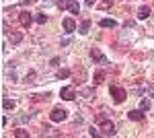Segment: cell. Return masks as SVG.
<instances>
[{
	"label": "cell",
	"mask_w": 154,
	"mask_h": 138,
	"mask_svg": "<svg viewBox=\"0 0 154 138\" xmlns=\"http://www.w3.org/2000/svg\"><path fill=\"white\" fill-rule=\"evenodd\" d=\"M35 21H37V23H39V25H43V23H45V21H48V17L39 12V14H35Z\"/></svg>",
	"instance_id": "obj_21"
},
{
	"label": "cell",
	"mask_w": 154,
	"mask_h": 138,
	"mask_svg": "<svg viewBox=\"0 0 154 138\" xmlns=\"http://www.w3.org/2000/svg\"><path fill=\"white\" fill-rule=\"evenodd\" d=\"M88 29H91V21L86 19V21H82V23H80V33L86 35V33H88Z\"/></svg>",
	"instance_id": "obj_11"
},
{
	"label": "cell",
	"mask_w": 154,
	"mask_h": 138,
	"mask_svg": "<svg viewBox=\"0 0 154 138\" xmlns=\"http://www.w3.org/2000/svg\"><path fill=\"white\" fill-rule=\"evenodd\" d=\"M70 2H72V0H58L56 4H58V8L64 11V8H68V6H70Z\"/></svg>",
	"instance_id": "obj_16"
},
{
	"label": "cell",
	"mask_w": 154,
	"mask_h": 138,
	"mask_svg": "<svg viewBox=\"0 0 154 138\" xmlns=\"http://www.w3.org/2000/svg\"><path fill=\"white\" fill-rule=\"evenodd\" d=\"M109 93H111V97H113V99H115L117 103H121V101H123V99L128 97V93L123 91V89H121L119 85H111V89H109Z\"/></svg>",
	"instance_id": "obj_1"
},
{
	"label": "cell",
	"mask_w": 154,
	"mask_h": 138,
	"mask_svg": "<svg viewBox=\"0 0 154 138\" xmlns=\"http://www.w3.org/2000/svg\"><path fill=\"white\" fill-rule=\"evenodd\" d=\"M64 29H66V33H72V31H76V23L72 21V19H64Z\"/></svg>",
	"instance_id": "obj_8"
},
{
	"label": "cell",
	"mask_w": 154,
	"mask_h": 138,
	"mask_svg": "<svg viewBox=\"0 0 154 138\" xmlns=\"http://www.w3.org/2000/svg\"><path fill=\"white\" fill-rule=\"evenodd\" d=\"M14 136H17V138H27V136H29V132H27V130H17Z\"/></svg>",
	"instance_id": "obj_22"
},
{
	"label": "cell",
	"mask_w": 154,
	"mask_h": 138,
	"mask_svg": "<svg viewBox=\"0 0 154 138\" xmlns=\"http://www.w3.org/2000/svg\"><path fill=\"white\" fill-rule=\"evenodd\" d=\"M146 93H148L150 97H154V82H150V85H146Z\"/></svg>",
	"instance_id": "obj_23"
},
{
	"label": "cell",
	"mask_w": 154,
	"mask_h": 138,
	"mask_svg": "<svg viewBox=\"0 0 154 138\" xmlns=\"http://www.w3.org/2000/svg\"><path fill=\"white\" fill-rule=\"evenodd\" d=\"M66 117H68V111H66V109H62V107L51 109V114H49V120H51V122H64Z\"/></svg>",
	"instance_id": "obj_2"
},
{
	"label": "cell",
	"mask_w": 154,
	"mask_h": 138,
	"mask_svg": "<svg viewBox=\"0 0 154 138\" xmlns=\"http://www.w3.org/2000/svg\"><path fill=\"white\" fill-rule=\"evenodd\" d=\"M45 2H48V0H45Z\"/></svg>",
	"instance_id": "obj_30"
},
{
	"label": "cell",
	"mask_w": 154,
	"mask_h": 138,
	"mask_svg": "<svg viewBox=\"0 0 154 138\" xmlns=\"http://www.w3.org/2000/svg\"><path fill=\"white\" fill-rule=\"evenodd\" d=\"M128 117H130V120H136V122H142V120H144V109H142V111L134 109V111H130V114H128Z\"/></svg>",
	"instance_id": "obj_9"
},
{
	"label": "cell",
	"mask_w": 154,
	"mask_h": 138,
	"mask_svg": "<svg viewBox=\"0 0 154 138\" xmlns=\"http://www.w3.org/2000/svg\"><path fill=\"white\" fill-rule=\"evenodd\" d=\"M25 82H35V72H33V70H29V72H27V76H25Z\"/></svg>",
	"instance_id": "obj_19"
},
{
	"label": "cell",
	"mask_w": 154,
	"mask_h": 138,
	"mask_svg": "<svg viewBox=\"0 0 154 138\" xmlns=\"http://www.w3.org/2000/svg\"><path fill=\"white\" fill-rule=\"evenodd\" d=\"M103 81H105V72H103V70L95 72V85H101Z\"/></svg>",
	"instance_id": "obj_12"
},
{
	"label": "cell",
	"mask_w": 154,
	"mask_h": 138,
	"mask_svg": "<svg viewBox=\"0 0 154 138\" xmlns=\"http://www.w3.org/2000/svg\"><path fill=\"white\" fill-rule=\"evenodd\" d=\"M88 134H91V136H101V132H97V130H95V128H91V132H88Z\"/></svg>",
	"instance_id": "obj_26"
},
{
	"label": "cell",
	"mask_w": 154,
	"mask_h": 138,
	"mask_svg": "<svg viewBox=\"0 0 154 138\" xmlns=\"http://www.w3.org/2000/svg\"><path fill=\"white\" fill-rule=\"evenodd\" d=\"M23 39V35L21 33H11V43H19Z\"/></svg>",
	"instance_id": "obj_18"
},
{
	"label": "cell",
	"mask_w": 154,
	"mask_h": 138,
	"mask_svg": "<svg viewBox=\"0 0 154 138\" xmlns=\"http://www.w3.org/2000/svg\"><path fill=\"white\" fill-rule=\"evenodd\" d=\"M148 17H150V6H140V8H138V19L144 21V19H148Z\"/></svg>",
	"instance_id": "obj_7"
},
{
	"label": "cell",
	"mask_w": 154,
	"mask_h": 138,
	"mask_svg": "<svg viewBox=\"0 0 154 138\" xmlns=\"http://www.w3.org/2000/svg\"><path fill=\"white\" fill-rule=\"evenodd\" d=\"M140 109L148 111V109H150V101H148V99H142V101H140Z\"/></svg>",
	"instance_id": "obj_20"
},
{
	"label": "cell",
	"mask_w": 154,
	"mask_h": 138,
	"mask_svg": "<svg viewBox=\"0 0 154 138\" xmlns=\"http://www.w3.org/2000/svg\"><path fill=\"white\" fill-rule=\"evenodd\" d=\"M2 109H6V111H8V109H14V101L4 99V101H2Z\"/></svg>",
	"instance_id": "obj_13"
},
{
	"label": "cell",
	"mask_w": 154,
	"mask_h": 138,
	"mask_svg": "<svg viewBox=\"0 0 154 138\" xmlns=\"http://www.w3.org/2000/svg\"><path fill=\"white\" fill-rule=\"evenodd\" d=\"M101 136H113L115 134V126H113V122H101Z\"/></svg>",
	"instance_id": "obj_3"
},
{
	"label": "cell",
	"mask_w": 154,
	"mask_h": 138,
	"mask_svg": "<svg viewBox=\"0 0 154 138\" xmlns=\"http://www.w3.org/2000/svg\"><path fill=\"white\" fill-rule=\"evenodd\" d=\"M80 93H82L84 97H91V95H93V89H82Z\"/></svg>",
	"instance_id": "obj_25"
},
{
	"label": "cell",
	"mask_w": 154,
	"mask_h": 138,
	"mask_svg": "<svg viewBox=\"0 0 154 138\" xmlns=\"http://www.w3.org/2000/svg\"><path fill=\"white\" fill-rule=\"evenodd\" d=\"M62 46H70V37H64L62 39Z\"/></svg>",
	"instance_id": "obj_27"
},
{
	"label": "cell",
	"mask_w": 154,
	"mask_h": 138,
	"mask_svg": "<svg viewBox=\"0 0 154 138\" xmlns=\"http://www.w3.org/2000/svg\"><path fill=\"white\" fill-rule=\"evenodd\" d=\"M31 21H33V17H31V14H29L27 11L19 12V23L23 25V27H29V25H31Z\"/></svg>",
	"instance_id": "obj_6"
},
{
	"label": "cell",
	"mask_w": 154,
	"mask_h": 138,
	"mask_svg": "<svg viewBox=\"0 0 154 138\" xmlns=\"http://www.w3.org/2000/svg\"><path fill=\"white\" fill-rule=\"evenodd\" d=\"M60 97L66 99V101H72V99L76 97V89H74V87H64V89L60 91Z\"/></svg>",
	"instance_id": "obj_4"
},
{
	"label": "cell",
	"mask_w": 154,
	"mask_h": 138,
	"mask_svg": "<svg viewBox=\"0 0 154 138\" xmlns=\"http://www.w3.org/2000/svg\"><path fill=\"white\" fill-rule=\"evenodd\" d=\"M86 4H91V6H93V4H95V0H86Z\"/></svg>",
	"instance_id": "obj_29"
},
{
	"label": "cell",
	"mask_w": 154,
	"mask_h": 138,
	"mask_svg": "<svg viewBox=\"0 0 154 138\" xmlns=\"http://www.w3.org/2000/svg\"><path fill=\"white\" fill-rule=\"evenodd\" d=\"M99 6H101V8H109V6H111V0H103Z\"/></svg>",
	"instance_id": "obj_24"
},
{
	"label": "cell",
	"mask_w": 154,
	"mask_h": 138,
	"mask_svg": "<svg viewBox=\"0 0 154 138\" xmlns=\"http://www.w3.org/2000/svg\"><path fill=\"white\" fill-rule=\"evenodd\" d=\"M56 76H58L60 81H62V79H68V76H70V70L62 68V70H58V74H56Z\"/></svg>",
	"instance_id": "obj_14"
},
{
	"label": "cell",
	"mask_w": 154,
	"mask_h": 138,
	"mask_svg": "<svg viewBox=\"0 0 154 138\" xmlns=\"http://www.w3.org/2000/svg\"><path fill=\"white\" fill-rule=\"evenodd\" d=\"M41 136H60V132H56V130H51V128H45V130L41 132Z\"/></svg>",
	"instance_id": "obj_15"
},
{
	"label": "cell",
	"mask_w": 154,
	"mask_h": 138,
	"mask_svg": "<svg viewBox=\"0 0 154 138\" xmlns=\"http://www.w3.org/2000/svg\"><path fill=\"white\" fill-rule=\"evenodd\" d=\"M68 8H70L74 14H78V12H80V6H78V2H74V0L70 2V6H68Z\"/></svg>",
	"instance_id": "obj_17"
},
{
	"label": "cell",
	"mask_w": 154,
	"mask_h": 138,
	"mask_svg": "<svg viewBox=\"0 0 154 138\" xmlns=\"http://www.w3.org/2000/svg\"><path fill=\"white\" fill-rule=\"evenodd\" d=\"M101 27H105V29H113V27H117V23L113 21V19H101Z\"/></svg>",
	"instance_id": "obj_10"
},
{
	"label": "cell",
	"mask_w": 154,
	"mask_h": 138,
	"mask_svg": "<svg viewBox=\"0 0 154 138\" xmlns=\"http://www.w3.org/2000/svg\"><path fill=\"white\" fill-rule=\"evenodd\" d=\"M91 58H93L95 62H101V64H107V62H109V60L101 54V50H99V47H93V50H91Z\"/></svg>",
	"instance_id": "obj_5"
},
{
	"label": "cell",
	"mask_w": 154,
	"mask_h": 138,
	"mask_svg": "<svg viewBox=\"0 0 154 138\" xmlns=\"http://www.w3.org/2000/svg\"><path fill=\"white\" fill-rule=\"evenodd\" d=\"M33 0H21V4H31Z\"/></svg>",
	"instance_id": "obj_28"
}]
</instances>
